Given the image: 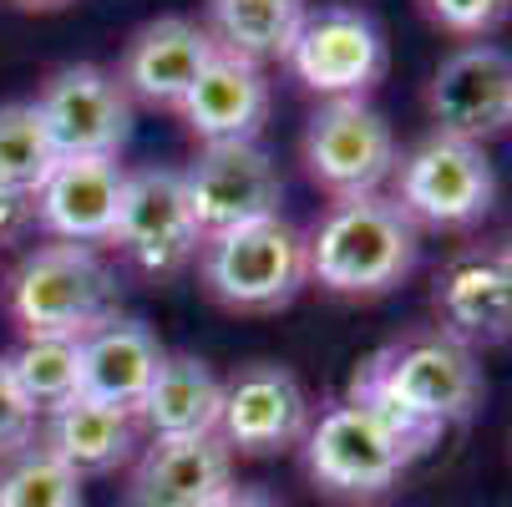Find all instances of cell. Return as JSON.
<instances>
[{
    "label": "cell",
    "mask_w": 512,
    "mask_h": 507,
    "mask_svg": "<svg viewBox=\"0 0 512 507\" xmlns=\"http://www.w3.org/2000/svg\"><path fill=\"white\" fill-rule=\"evenodd\" d=\"M345 401H360L436 442L447 426L472 421V411L482 406V366L472 350H462L442 330H416L365 360Z\"/></svg>",
    "instance_id": "cell-1"
},
{
    "label": "cell",
    "mask_w": 512,
    "mask_h": 507,
    "mask_svg": "<svg viewBox=\"0 0 512 507\" xmlns=\"http://www.w3.org/2000/svg\"><path fill=\"white\" fill-rule=\"evenodd\" d=\"M310 279L345 300H376L401 289L421 259V229L391 193L335 198L330 213L305 234Z\"/></svg>",
    "instance_id": "cell-2"
},
{
    "label": "cell",
    "mask_w": 512,
    "mask_h": 507,
    "mask_svg": "<svg viewBox=\"0 0 512 507\" xmlns=\"http://www.w3.org/2000/svg\"><path fill=\"white\" fill-rule=\"evenodd\" d=\"M6 310L21 335L82 340L117 315V274L92 244H41L6 279Z\"/></svg>",
    "instance_id": "cell-3"
},
{
    "label": "cell",
    "mask_w": 512,
    "mask_h": 507,
    "mask_svg": "<svg viewBox=\"0 0 512 507\" xmlns=\"http://www.w3.org/2000/svg\"><path fill=\"white\" fill-rule=\"evenodd\" d=\"M193 264L203 289L234 315H274L310 284V244L284 213L208 234Z\"/></svg>",
    "instance_id": "cell-4"
},
{
    "label": "cell",
    "mask_w": 512,
    "mask_h": 507,
    "mask_svg": "<svg viewBox=\"0 0 512 507\" xmlns=\"http://www.w3.org/2000/svg\"><path fill=\"white\" fill-rule=\"evenodd\" d=\"M300 447H305V467L320 487H330L340 497H376L431 442L360 401H335L330 411H320V421H310Z\"/></svg>",
    "instance_id": "cell-5"
},
{
    "label": "cell",
    "mask_w": 512,
    "mask_h": 507,
    "mask_svg": "<svg viewBox=\"0 0 512 507\" xmlns=\"http://www.w3.org/2000/svg\"><path fill=\"white\" fill-rule=\"evenodd\" d=\"M396 203L416 229H477L497 203V173L482 142L431 132L396 163Z\"/></svg>",
    "instance_id": "cell-6"
},
{
    "label": "cell",
    "mask_w": 512,
    "mask_h": 507,
    "mask_svg": "<svg viewBox=\"0 0 512 507\" xmlns=\"http://www.w3.org/2000/svg\"><path fill=\"white\" fill-rule=\"evenodd\" d=\"M132 269L168 279L188 269L203 249V229L193 219V203L183 193L178 168H132L122 178V203H117V224L107 239Z\"/></svg>",
    "instance_id": "cell-7"
},
{
    "label": "cell",
    "mask_w": 512,
    "mask_h": 507,
    "mask_svg": "<svg viewBox=\"0 0 512 507\" xmlns=\"http://www.w3.org/2000/svg\"><path fill=\"white\" fill-rule=\"evenodd\" d=\"M396 132L381 107L365 97H335L320 102L305 122V168L315 188L330 198H360L381 193V183L396 173Z\"/></svg>",
    "instance_id": "cell-8"
},
{
    "label": "cell",
    "mask_w": 512,
    "mask_h": 507,
    "mask_svg": "<svg viewBox=\"0 0 512 507\" xmlns=\"http://www.w3.org/2000/svg\"><path fill=\"white\" fill-rule=\"evenodd\" d=\"M31 107L51 132L56 158H117L132 137V97L92 61L51 71Z\"/></svg>",
    "instance_id": "cell-9"
},
{
    "label": "cell",
    "mask_w": 512,
    "mask_h": 507,
    "mask_svg": "<svg viewBox=\"0 0 512 507\" xmlns=\"http://www.w3.org/2000/svg\"><path fill=\"white\" fill-rule=\"evenodd\" d=\"M284 61L325 102L365 97L386 71V36L355 6H320V11H305Z\"/></svg>",
    "instance_id": "cell-10"
},
{
    "label": "cell",
    "mask_w": 512,
    "mask_h": 507,
    "mask_svg": "<svg viewBox=\"0 0 512 507\" xmlns=\"http://www.w3.org/2000/svg\"><path fill=\"white\" fill-rule=\"evenodd\" d=\"M178 173L203 239L254 219H274L284 203V178L259 142H213V148H198V158Z\"/></svg>",
    "instance_id": "cell-11"
},
{
    "label": "cell",
    "mask_w": 512,
    "mask_h": 507,
    "mask_svg": "<svg viewBox=\"0 0 512 507\" xmlns=\"http://www.w3.org/2000/svg\"><path fill=\"white\" fill-rule=\"evenodd\" d=\"M310 396L300 376L274 360H254L234 381H224V411H218V442L239 457H274L300 447L310 431Z\"/></svg>",
    "instance_id": "cell-12"
},
{
    "label": "cell",
    "mask_w": 512,
    "mask_h": 507,
    "mask_svg": "<svg viewBox=\"0 0 512 507\" xmlns=\"http://www.w3.org/2000/svg\"><path fill=\"white\" fill-rule=\"evenodd\" d=\"M436 330L462 350H497L512 340V269L497 244L457 249L431 284Z\"/></svg>",
    "instance_id": "cell-13"
},
{
    "label": "cell",
    "mask_w": 512,
    "mask_h": 507,
    "mask_svg": "<svg viewBox=\"0 0 512 507\" xmlns=\"http://www.w3.org/2000/svg\"><path fill=\"white\" fill-rule=\"evenodd\" d=\"M426 112L436 132L487 142L512 127V56L492 41L457 46L426 87Z\"/></svg>",
    "instance_id": "cell-14"
},
{
    "label": "cell",
    "mask_w": 512,
    "mask_h": 507,
    "mask_svg": "<svg viewBox=\"0 0 512 507\" xmlns=\"http://www.w3.org/2000/svg\"><path fill=\"white\" fill-rule=\"evenodd\" d=\"M213 56H218V41L208 36V26H198L188 16H158L142 31H132L112 77L132 102L178 112V102L193 92V82L203 77V66Z\"/></svg>",
    "instance_id": "cell-15"
},
{
    "label": "cell",
    "mask_w": 512,
    "mask_h": 507,
    "mask_svg": "<svg viewBox=\"0 0 512 507\" xmlns=\"http://www.w3.org/2000/svg\"><path fill=\"white\" fill-rule=\"evenodd\" d=\"M127 168L117 158H61L36 188V229L61 244H107Z\"/></svg>",
    "instance_id": "cell-16"
},
{
    "label": "cell",
    "mask_w": 512,
    "mask_h": 507,
    "mask_svg": "<svg viewBox=\"0 0 512 507\" xmlns=\"http://www.w3.org/2000/svg\"><path fill=\"white\" fill-rule=\"evenodd\" d=\"M183 127L213 148V142H259L264 122H269V77L264 66L218 51L203 77L193 82V92L178 102Z\"/></svg>",
    "instance_id": "cell-17"
},
{
    "label": "cell",
    "mask_w": 512,
    "mask_h": 507,
    "mask_svg": "<svg viewBox=\"0 0 512 507\" xmlns=\"http://www.w3.org/2000/svg\"><path fill=\"white\" fill-rule=\"evenodd\" d=\"M229 487L234 452L218 437H168L137 457L127 507H213Z\"/></svg>",
    "instance_id": "cell-18"
},
{
    "label": "cell",
    "mask_w": 512,
    "mask_h": 507,
    "mask_svg": "<svg viewBox=\"0 0 512 507\" xmlns=\"http://www.w3.org/2000/svg\"><path fill=\"white\" fill-rule=\"evenodd\" d=\"M163 360H168V350L148 325L112 315L92 335H82V396L132 411L142 401V391L153 386Z\"/></svg>",
    "instance_id": "cell-19"
},
{
    "label": "cell",
    "mask_w": 512,
    "mask_h": 507,
    "mask_svg": "<svg viewBox=\"0 0 512 507\" xmlns=\"http://www.w3.org/2000/svg\"><path fill=\"white\" fill-rule=\"evenodd\" d=\"M218 411H224V381L213 376L198 355H168L153 386L132 406V421L153 442L168 437H218Z\"/></svg>",
    "instance_id": "cell-20"
},
{
    "label": "cell",
    "mask_w": 512,
    "mask_h": 507,
    "mask_svg": "<svg viewBox=\"0 0 512 507\" xmlns=\"http://www.w3.org/2000/svg\"><path fill=\"white\" fill-rule=\"evenodd\" d=\"M132 442H137V421L122 406H107V401H92V396H71L66 406L46 411L41 447L51 457H61L77 477L117 472L132 457Z\"/></svg>",
    "instance_id": "cell-21"
},
{
    "label": "cell",
    "mask_w": 512,
    "mask_h": 507,
    "mask_svg": "<svg viewBox=\"0 0 512 507\" xmlns=\"http://www.w3.org/2000/svg\"><path fill=\"white\" fill-rule=\"evenodd\" d=\"M305 11V0H208V36L254 66L284 61Z\"/></svg>",
    "instance_id": "cell-22"
},
{
    "label": "cell",
    "mask_w": 512,
    "mask_h": 507,
    "mask_svg": "<svg viewBox=\"0 0 512 507\" xmlns=\"http://www.w3.org/2000/svg\"><path fill=\"white\" fill-rule=\"evenodd\" d=\"M11 376L36 406V416L66 406L71 396H82V340L66 335H21V345L6 355Z\"/></svg>",
    "instance_id": "cell-23"
},
{
    "label": "cell",
    "mask_w": 512,
    "mask_h": 507,
    "mask_svg": "<svg viewBox=\"0 0 512 507\" xmlns=\"http://www.w3.org/2000/svg\"><path fill=\"white\" fill-rule=\"evenodd\" d=\"M56 148H51V132L41 122V112L31 102H6L0 107V188H16L31 193L51 178L56 168Z\"/></svg>",
    "instance_id": "cell-24"
},
{
    "label": "cell",
    "mask_w": 512,
    "mask_h": 507,
    "mask_svg": "<svg viewBox=\"0 0 512 507\" xmlns=\"http://www.w3.org/2000/svg\"><path fill=\"white\" fill-rule=\"evenodd\" d=\"M0 507H82V477L31 442L0 462Z\"/></svg>",
    "instance_id": "cell-25"
},
{
    "label": "cell",
    "mask_w": 512,
    "mask_h": 507,
    "mask_svg": "<svg viewBox=\"0 0 512 507\" xmlns=\"http://www.w3.org/2000/svg\"><path fill=\"white\" fill-rule=\"evenodd\" d=\"M36 421H41V416H36V406L26 401V391L16 386L11 360L0 355V462L36 442Z\"/></svg>",
    "instance_id": "cell-26"
},
{
    "label": "cell",
    "mask_w": 512,
    "mask_h": 507,
    "mask_svg": "<svg viewBox=\"0 0 512 507\" xmlns=\"http://www.w3.org/2000/svg\"><path fill=\"white\" fill-rule=\"evenodd\" d=\"M421 6L452 36H487L512 16V0H421Z\"/></svg>",
    "instance_id": "cell-27"
},
{
    "label": "cell",
    "mask_w": 512,
    "mask_h": 507,
    "mask_svg": "<svg viewBox=\"0 0 512 507\" xmlns=\"http://www.w3.org/2000/svg\"><path fill=\"white\" fill-rule=\"evenodd\" d=\"M36 229V198L16 193V188H0V249L21 244Z\"/></svg>",
    "instance_id": "cell-28"
},
{
    "label": "cell",
    "mask_w": 512,
    "mask_h": 507,
    "mask_svg": "<svg viewBox=\"0 0 512 507\" xmlns=\"http://www.w3.org/2000/svg\"><path fill=\"white\" fill-rule=\"evenodd\" d=\"M213 507H279V502H274L264 487H229V492L218 497Z\"/></svg>",
    "instance_id": "cell-29"
},
{
    "label": "cell",
    "mask_w": 512,
    "mask_h": 507,
    "mask_svg": "<svg viewBox=\"0 0 512 507\" xmlns=\"http://www.w3.org/2000/svg\"><path fill=\"white\" fill-rule=\"evenodd\" d=\"M497 254H502V259H507V269H512V229L497 239Z\"/></svg>",
    "instance_id": "cell-30"
},
{
    "label": "cell",
    "mask_w": 512,
    "mask_h": 507,
    "mask_svg": "<svg viewBox=\"0 0 512 507\" xmlns=\"http://www.w3.org/2000/svg\"><path fill=\"white\" fill-rule=\"evenodd\" d=\"M21 6H66V0H21Z\"/></svg>",
    "instance_id": "cell-31"
},
{
    "label": "cell",
    "mask_w": 512,
    "mask_h": 507,
    "mask_svg": "<svg viewBox=\"0 0 512 507\" xmlns=\"http://www.w3.org/2000/svg\"><path fill=\"white\" fill-rule=\"evenodd\" d=\"M507 447H512V437H507Z\"/></svg>",
    "instance_id": "cell-32"
}]
</instances>
